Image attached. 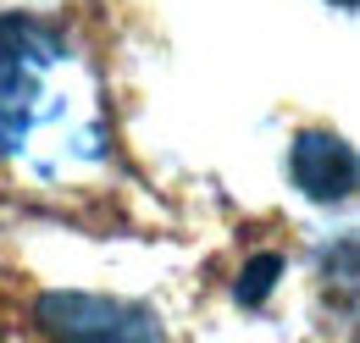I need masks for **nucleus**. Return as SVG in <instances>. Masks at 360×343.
<instances>
[{
	"mask_svg": "<svg viewBox=\"0 0 360 343\" xmlns=\"http://www.w3.org/2000/svg\"><path fill=\"white\" fill-rule=\"evenodd\" d=\"M72 44L56 22L0 17V161L34 150L45 128H67Z\"/></svg>",
	"mask_w": 360,
	"mask_h": 343,
	"instance_id": "obj_1",
	"label": "nucleus"
},
{
	"mask_svg": "<svg viewBox=\"0 0 360 343\" xmlns=\"http://www.w3.org/2000/svg\"><path fill=\"white\" fill-rule=\"evenodd\" d=\"M34 327L39 343H167L144 304L105 294H45L34 304Z\"/></svg>",
	"mask_w": 360,
	"mask_h": 343,
	"instance_id": "obj_2",
	"label": "nucleus"
},
{
	"mask_svg": "<svg viewBox=\"0 0 360 343\" xmlns=\"http://www.w3.org/2000/svg\"><path fill=\"white\" fill-rule=\"evenodd\" d=\"M288 172H294L300 194L333 205V200H344L355 188V150L344 138H333V133H300L294 155H288Z\"/></svg>",
	"mask_w": 360,
	"mask_h": 343,
	"instance_id": "obj_3",
	"label": "nucleus"
},
{
	"mask_svg": "<svg viewBox=\"0 0 360 343\" xmlns=\"http://www.w3.org/2000/svg\"><path fill=\"white\" fill-rule=\"evenodd\" d=\"M283 277V255H261V260H250L244 266V277H238V299L244 304H261L266 299V288Z\"/></svg>",
	"mask_w": 360,
	"mask_h": 343,
	"instance_id": "obj_4",
	"label": "nucleus"
},
{
	"mask_svg": "<svg viewBox=\"0 0 360 343\" xmlns=\"http://www.w3.org/2000/svg\"><path fill=\"white\" fill-rule=\"evenodd\" d=\"M338 6H355V0H338Z\"/></svg>",
	"mask_w": 360,
	"mask_h": 343,
	"instance_id": "obj_5",
	"label": "nucleus"
}]
</instances>
